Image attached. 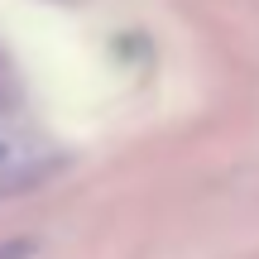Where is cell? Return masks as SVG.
I'll return each mask as SVG.
<instances>
[{
  "label": "cell",
  "mask_w": 259,
  "mask_h": 259,
  "mask_svg": "<svg viewBox=\"0 0 259 259\" xmlns=\"http://www.w3.org/2000/svg\"><path fill=\"white\" fill-rule=\"evenodd\" d=\"M38 245L29 240V235H15V240H0V259H29Z\"/></svg>",
  "instance_id": "1"
},
{
  "label": "cell",
  "mask_w": 259,
  "mask_h": 259,
  "mask_svg": "<svg viewBox=\"0 0 259 259\" xmlns=\"http://www.w3.org/2000/svg\"><path fill=\"white\" fill-rule=\"evenodd\" d=\"M19 163H24V149H19L15 139L0 135V168H19Z\"/></svg>",
  "instance_id": "2"
}]
</instances>
